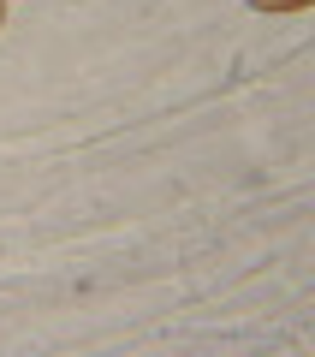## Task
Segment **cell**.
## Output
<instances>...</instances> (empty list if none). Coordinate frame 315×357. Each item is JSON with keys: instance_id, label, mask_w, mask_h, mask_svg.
<instances>
[{"instance_id": "obj_2", "label": "cell", "mask_w": 315, "mask_h": 357, "mask_svg": "<svg viewBox=\"0 0 315 357\" xmlns=\"http://www.w3.org/2000/svg\"><path fill=\"white\" fill-rule=\"evenodd\" d=\"M0 24H6V0H0Z\"/></svg>"}, {"instance_id": "obj_1", "label": "cell", "mask_w": 315, "mask_h": 357, "mask_svg": "<svg viewBox=\"0 0 315 357\" xmlns=\"http://www.w3.org/2000/svg\"><path fill=\"white\" fill-rule=\"evenodd\" d=\"M256 13H303V6H309V0H250Z\"/></svg>"}]
</instances>
